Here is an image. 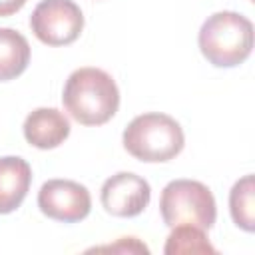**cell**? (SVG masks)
<instances>
[{
    "label": "cell",
    "mask_w": 255,
    "mask_h": 255,
    "mask_svg": "<svg viewBox=\"0 0 255 255\" xmlns=\"http://www.w3.org/2000/svg\"><path fill=\"white\" fill-rule=\"evenodd\" d=\"M122 139L126 151L145 163L169 161L185 145L181 126L171 116L159 112L135 116L124 129Z\"/></svg>",
    "instance_id": "obj_3"
},
{
    "label": "cell",
    "mask_w": 255,
    "mask_h": 255,
    "mask_svg": "<svg viewBox=\"0 0 255 255\" xmlns=\"http://www.w3.org/2000/svg\"><path fill=\"white\" fill-rule=\"evenodd\" d=\"M94 251H122V253H149V249L139 243L135 237H122L118 243L114 245H102V247H96Z\"/></svg>",
    "instance_id": "obj_13"
},
{
    "label": "cell",
    "mask_w": 255,
    "mask_h": 255,
    "mask_svg": "<svg viewBox=\"0 0 255 255\" xmlns=\"http://www.w3.org/2000/svg\"><path fill=\"white\" fill-rule=\"evenodd\" d=\"M229 211L237 227L251 233L255 229V181L253 175H243L229 191Z\"/></svg>",
    "instance_id": "obj_11"
},
{
    "label": "cell",
    "mask_w": 255,
    "mask_h": 255,
    "mask_svg": "<svg viewBox=\"0 0 255 255\" xmlns=\"http://www.w3.org/2000/svg\"><path fill=\"white\" fill-rule=\"evenodd\" d=\"M24 137L38 149H54L70 135V120L56 108H38L24 120Z\"/></svg>",
    "instance_id": "obj_8"
},
{
    "label": "cell",
    "mask_w": 255,
    "mask_h": 255,
    "mask_svg": "<svg viewBox=\"0 0 255 255\" xmlns=\"http://www.w3.org/2000/svg\"><path fill=\"white\" fill-rule=\"evenodd\" d=\"M159 213L167 227L195 225L211 229L217 217V205L211 189L195 179L169 181L159 197Z\"/></svg>",
    "instance_id": "obj_4"
},
{
    "label": "cell",
    "mask_w": 255,
    "mask_h": 255,
    "mask_svg": "<svg viewBox=\"0 0 255 255\" xmlns=\"http://www.w3.org/2000/svg\"><path fill=\"white\" fill-rule=\"evenodd\" d=\"M32 183V167L18 155L0 157V213L16 211L28 195Z\"/></svg>",
    "instance_id": "obj_9"
},
{
    "label": "cell",
    "mask_w": 255,
    "mask_h": 255,
    "mask_svg": "<svg viewBox=\"0 0 255 255\" xmlns=\"http://www.w3.org/2000/svg\"><path fill=\"white\" fill-rule=\"evenodd\" d=\"M40 211L62 223H76L90 215L92 197L86 185L72 179H48L38 191Z\"/></svg>",
    "instance_id": "obj_6"
},
{
    "label": "cell",
    "mask_w": 255,
    "mask_h": 255,
    "mask_svg": "<svg viewBox=\"0 0 255 255\" xmlns=\"http://www.w3.org/2000/svg\"><path fill=\"white\" fill-rule=\"evenodd\" d=\"M100 199L110 215L135 217L147 207L151 199V187L141 175L131 171H120L104 181Z\"/></svg>",
    "instance_id": "obj_7"
},
{
    "label": "cell",
    "mask_w": 255,
    "mask_h": 255,
    "mask_svg": "<svg viewBox=\"0 0 255 255\" xmlns=\"http://www.w3.org/2000/svg\"><path fill=\"white\" fill-rule=\"evenodd\" d=\"M30 64V44L28 40L12 30L0 28V82L18 78Z\"/></svg>",
    "instance_id": "obj_10"
},
{
    "label": "cell",
    "mask_w": 255,
    "mask_h": 255,
    "mask_svg": "<svg viewBox=\"0 0 255 255\" xmlns=\"http://www.w3.org/2000/svg\"><path fill=\"white\" fill-rule=\"evenodd\" d=\"M26 4V0H0V18L4 16H12L18 10H22Z\"/></svg>",
    "instance_id": "obj_14"
},
{
    "label": "cell",
    "mask_w": 255,
    "mask_h": 255,
    "mask_svg": "<svg viewBox=\"0 0 255 255\" xmlns=\"http://www.w3.org/2000/svg\"><path fill=\"white\" fill-rule=\"evenodd\" d=\"M199 50L215 68H235L253 50V24L239 12L211 14L199 28Z\"/></svg>",
    "instance_id": "obj_2"
},
{
    "label": "cell",
    "mask_w": 255,
    "mask_h": 255,
    "mask_svg": "<svg viewBox=\"0 0 255 255\" xmlns=\"http://www.w3.org/2000/svg\"><path fill=\"white\" fill-rule=\"evenodd\" d=\"M62 104L78 124L102 126L116 116L120 90L108 72L92 66L78 68L66 80Z\"/></svg>",
    "instance_id": "obj_1"
},
{
    "label": "cell",
    "mask_w": 255,
    "mask_h": 255,
    "mask_svg": "<svg viewBox=\"0 0 255 255\" xmlns=\"http://www.w3.org/2000/svg\"><path fill=\"white\" fill-rule=\"evenodd\" d=\"M30 28L42 44L68 46L80 38L84 14L74 0H42L30 16Z\"/></svg>",
    "instance_id": "obj_5"
},
{
    "label": "cell",
    "mask_w": 255,
    "mask_h": 255,
    "mask_svg": "<svg viewBox=\"0 0 255 255\" xmlns=\"http://www.w3.org/2000/svg\"><path fill=\"white\" fill-rule=\"evenodd\" d=\"M163 251L167 255H179V253H209L215 255V247L209 243L205 229H199L195 225H175L171 227V233L165 241Z\"/></svg>",
    "instance_id": "obj_12"
}]
</instances>
